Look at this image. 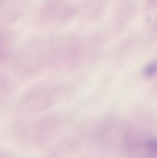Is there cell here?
Instances as JSON below:
<instances>
[{
  "label": "cell",
  "instance_id": "obj_1",
  "mask_svg": "<svg viewBox=\"0 0 157 158\" xmlns=\"http://www.w3.org/2000/svg\"><path fill=\"white\" fill-rule=\"evenodd\" d=\"M77 3L76 0H43L38 10V20L48 25L66 23L78 12Z\"/></svg>",
  "mask_w": 157,
  "mask_h": 158
},
{
  "label": "cell",
  "instance_id": "obj_2",
  "mask_svg": "<svg viewBox=\"0 0 157 158\" xmlns=\"http://www.w3.org/2000/svg\"><path fill=\"white\" fill-rule=\"evenodd\" d=\"M32 0H0V20L4 24L14 23L31 8Z\"/></svg>",
  "mask_w": 157,
  "mask_h": 158
},
{
  "label": "cell",
  "instance_id": "obj_3",
  "mask_svg": "<svg viewBox=\"0 0 157 158\" xmlns=\"http://www.w3.org/2000/svg\"><path fill=\"white\" fill-rule=\"evenodd\" d=\"M103 0H80L78 12L81 18L85 21L97 19L102 13Z\"/></svg>",
  "mask_w": 157,
  "mask_h": 158
},
{
  "label": "cell",
  "instance_id": "obj_4",
  "mask_svg": "<svg viewBox=\"0 0 157 158\" xmlns=\"http://www.w3.org/2000/svg\"><path fill=\"white\" fill-rule=\"evenodd\" d=\"M144 75L146 77H151L157 73V61L148 64L144 70Z\"/></svg>",
  "mask_w": 157,
  "mask_h": 158
},
{
  "label": "cell",
  "instance_id": "obj_5",
  "mask_svg": "<svg viewBox=\"0 0 157 158\" xmlns=\"http://www.w3.org/2000/svg\"><path fill=\"white\" fill-rule=\"evenodd\" d=\"M147 146L151 152L157 154V138L149 139L147 143Z\"/></svg>",
  "mask_w": 157,
  "mask_h": 158
}]
</instances>
